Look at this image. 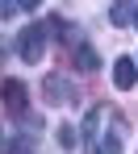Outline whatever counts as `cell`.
I'll list each match as a JSON object with an SVG mask.
<instances>
[{"label":"cell","mask_w":138,"mask_h":154,"mask_svg":"<svg viewBox=\"0 0 138 154\" xmlns=\"http://www.w3.org/2000/svg\"><path fill=\"white\" fill-rule=\"evenodd\" d=\"M84 137H88V154H121V146H126V117L113 104H96L84 117Z\"/></svg>","instance_id":"6da1fadb"},{"label":"cell","mask_w":138,"mask_h":154,"mask_svg":"<svg viewBox=\"0 0 138 154\" xmlns=\"http://www.w3.org/2000/svg\"><path fill=\"white\" fill-rule=\"evenodd\" d=\"M17 46H21V58H25L29 67L42 63V54H46V29H42V25H25Z\"/></svg>","instance_id":"7a4b0ae2"},{"label":"cell","mask_w":138,"mask_h":154,"mask_svg":"<svg viewBox=\"0 0 138 154\" xmlns=\"http://www.w3.org/2000/svg\"><path fill=\"white\" fill-rule=\"evenodd\" d=\"M134 83H138V67H134V58H126V54H121V58L113 63V88L130 92Z\"/></svg>","instance_id":"3957f363"},{"label":"cell","mask_w":138,"mask_h":154,"mask_svg":"<svg viewBox=\"0 0 138 154\" xmlns=\"http://www.w3.org/2000/svg\"><path fill=\"white\" fill-rule=\"evenodd\" d=\"M42 92H46V100H50V104H71V100H75L63 75H46V79H42Z\"/></svg>","instance_id":"277c9868"},{"label":"cell","mask_w":138,"mask_h":154,"mask_svg":"<svg viewBox=\"0 0 138 154\" xmlns=\"http://www.w3.org/2000/svg\"><path fill=\"white\" fill-rule=\"evenodd\" d=\"M0 96L8 104V112H25V83L21 79H4L0 83Z\"/></svg>","instance_id":"5b68a950"},{"label":"cell","mask_w":138,"mask_h":154,"mask_svg":"<svg viewBox=\"0 0 138 154\" xmlns=\"http://www.w3.org/2000/svg\"><path fill=\"white\" fill-rule=\"evenodd\" d=\"M75 67L80 71H96L101 67V54L92 50V46H75Z\"/></svg>","instance_id":"8992f818"},{"label":"cell","mask_w":138,"mask_h":154,"mask_svg":"<svg viewBox=\"0 0 138 154\" xmlns=\"http://www.w3.org/2000/svg\"><path fill=\"white\" fill-rule=\"evenodd\" d=\"M134 17H138V8H130V4H113V13H109L113 25H126V21H134Z\"/></svg>","instance_id":"52a82bcc"},{"label":"cell","mask_w":138,"mask_h":154,"mask_svg":"<svg viewBox=\"0 0 138 154\" xmlns=\"http://www.w3.org/2000/svg\"><path fill=\"white\" fill-rule=\"evenodd\" d=\"M75 142H80L75 137V125H59V146L63 150H75Z\"/></svg>","instance_id":"ba28073f"},{"label":"cell","mask_w":138,"mask_h":154,"mask_svg":"<svg viewBox=\"0 0 138 154\" xmlns=\"http://www.w3.org/2000/svg\"><path fill=\"white\" fill-rule=\"evenodd\" d=\"M8 154H29V142H21V137H17V142L8 146Z\"/></svg>","instance_id":"9c48e42d"},{"label":"cell","mask_w":138,"mask_h":154,"mask_svg":"<svg viewBox=\"0 0 138 154\" xmlns=\"http://www.w3.org/2000/svg\"><path fill=\"white\" fill-rule=\"evenodd\" d=\"M0 150H4V133H0Z\"/></svg>","instance_id":"30bf717a"},{"label":"cell","mask_w":138,"mask_h":154,"mask_svg":"<svg viewBox=\"0 0 138 154\" xmlns=\"http://www.w3.org/2000/svg\"><path fill=\"white\" fill-rule=\"evenodd\" d=\"M134 25H138V17H134Z\"/></svg>","instance_id":"8fae6325"}]
</instances>
